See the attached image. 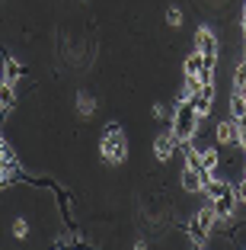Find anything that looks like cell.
I'll list each match as a JSON object with an SVG mask.
<instances>
[{
    "label": "cell",
    "mask_w": 246,
    "mask_h": 250,
    "mask_svg": "<svg viewBox=\"0 0 246 250\" xmlns=\"http://www.w3.org/2000/svg\"><path fill=\"white\" fill-rule=\"evenodd\" d=\"M176 147H179V141L173 138V132H160L157 138H153V157H157L160 164H170V157L176 154Z\"/></svg>",
    "instance_id": "8"
},
{
    "label": "cell",
    "mask_w": 246,
    "mask_h": 250,
    "mask_svg": "<svg viewBox=\"0 0 246 250\" xmlns=\"http://www.w3.org/2000/svg\"><path fill=\"white\" fill-rule=\"evenodd\" d=\"M233 186H237V199H240V202H246V173H243V177H240Z\"/></svg>",
    "instance_id": "17"
},
{
    "label": "cell",
    "mask_w": 246,
    "mask_h": 250,
    "mask_svg": "<svg viewBox=\"0 0 246 250\" xmlns=\"http://www.w3.org/2000/svg\"><path fill=\"white\" fill-rule=\"evenodd\" d=\"M189 103L195 106V112H198L202 119H208V116H211V106H214V83H202L195 93L189 96Z\"/></svg>",
    "instance_id": "7"
},
{
    "label": "cell",
    "mask_w": 246,
    "mask_h": 250,
    "mask_svg": "<svg viewBox=\"0 0 246 250\" xmlns=\"http://www.w3.org/2000/svg\"><path fill=\"white\" fill-rule=\"evenodd\" d=\"M240 147H246V119H240Z\"/></svg>",
    "instance_id": "19"
},
{
    "label": "cell",
    "mask_w": 246,
    "mask_h": 250,
    "mask_svg": "<svg viewBox=\"0 0 246 250\" xmlns=\"http://www.w3.org/2000/svg\"><path fill=\"white\" fill-rule=\"evenodd\" d=\"M102 161L106 164H125V157H128V138H125V128L122 125H106V132H102Z\"/></svg>",
    "instance_id": "2"
},
{
    "label": "cell",
    "mask_w": 246,
    "mask_h": 250,
    "mask_svg": "<svg viewBox=\"0 0 246 250\" xmlns=\"http://www.w3.org/2000/svg\"><path fill=\"white\" fill-rule=\"evenodd\" d=\"M179 186H182V192H186V196H198V192L205 189V186H202V177H198L195 167H186L179 173Z\"/></svg>",
    "instance_id": "9"
},
{
    "label": "cell",
    "mask_w": 246,
    "mask_h": 250,
    "mask_svg": "<svg viewBox=\"0 0 246 250\" xmlns=\"http://www.w3.org/2000/svg\"><path fill=\"white\" fill-rule=\"evenodd\" d=\"M16 103H19V93H16V83H13V81H3V83H0V112L7 116L10 109H16Z\"/></svg>",
    "instance_id": "10"
},
{
    "label": "cell",
    "mask_w": 246,
    "mask_h": 250,
    "mask_svg": "<svg viewBox=\"0 0 246 250\" xmlns=\"http://www.w3.org/2000/svg\"><path fill=\"white\" fill-rule=\"evenodd\" d=\"M214 225H217V212H214V206H211V202H205V206L195 208V212H192V218H189V228H186L189 231V241H192V244H205Z\"/></svg>",
    "instance_id": "3"
},
{
    "label": "cell",
    "mask_w": 246,
    "mask_h": 250,
    "mask_svg": "<svg viewBox=\"0 0 246 250\" xmlns=\"http://www.w3.org/2000/svg\"><path fill=\"white\" fill-rule=\"evenodd\" d=\"M192 48H198V52L205 55V64L217 67V58H221V39L214 36V29L202 26V29L195 32V42H192Z\"/></svg>",
    "instance_id": "4"
},
{
    "label": "cell",
    "mask_w": 246,
    "mask_h": 250,
    "mask_svg": "<svg viewBox=\"0 0 246 250\" xmlns=\"http://www.w3.org/2000/svg\"><path fill=\"white\" fill-rule=\"evenodd\" d=\"M10 231H13V237H26V234H29V225H26V218H22V215H16V218H13V228H10Z\"/></svg>",
    "instance_id": "15"
},
{
    "label": "cell",
    "mask_w": 246,
    "mask_h": 250,
    "mask_svg": "<svg viewBox=\"0 0 246 250\" xmlns=\"http://www.w3.org/2000/svg\"><path fill=\"white\" fill-rule=\"evenodd\" d=\"M167 22H170V26H182V10L170 7V10H167Z\"/></svg>",
    "instance_id": "16"
},
{
    "label": "cell",
    "mask_w": 246,
    "mask_h": 250,
    "mask_svg": "<svg viewBox=\"0 0 246 250\" xmlns=\"http://www.w3.org/2000/svg\"><path fill=\"white\" fill-rule=\"evenodd\" d=\"M198 125H202V116L195 112V106L189 103V100H179V103L173 106V116H170V132L179 141V147H186L189 141L195 138Z\"/></svg>",
    "instance_id": "1"
},
{
    "label": "cell",
    "mask_w": 246,
    "mask_h": 250,
    "mask_svg": "<svg viewBox=\"0 0 246 250\" xmlns=\"http://www.w3.org/2000/svg\"><path fill=\"white\" fill-rule=\"evenodd\" d=\"M205 67V55L198 52V48H192V52L186 55V64H182V74H192V77H198Z\"/></svg>",
    "instance_id": "11"
},
{
    "label": "cell",
    "mask_w": 246,
    "mask_h": 250,
    "mask_svg": "<svg viewBox=\"0 0 246 250\" xmlns=\"http://www.w3.org/2000/svg\"><path fill=\"white\" fill-rule=\"evenodd\" d=\"M211 206H214V212H217V221L233 218V212H237V206H240V199H237V186H233L230 180H224L221 192H217V196L211 199Z\"/></svg>",
    "instance_id": "5"
},
{
    "label": "cell",
    "mask_w": 246,
    "mask_h": 250,
    "mask_svg": "<svg viewBox=\"0 0 246 250\" xmlns=\"http://www.w3.org/2000/svg\"><path fill=\"white\" fill-rule=\"evenodd\" d=\"M10 151H13V147H10L7 141L0 138V167H3V161H7V154H10Z\"/></svg>",
    "instance_id": "18"
},
{
    "label": "cell",
    "mask_w": 246,
    "mask_h": 250,
    "mask_svg": "<svg viewBox=\"0 0 246 250\" xmlns=\"http://www.w3.org/2000/svg\"><path fill=\"white\" fill-rule=\"evenodd\" d=\"M214 145L217 147H230L240 145V122L237 119H224V122H214Z\"/></svg>",
    "instance_id": "6"
},
{
    "label": "cell",
    "mask_w": 246,
    "mask_h": 250,
    "mask_svg": "<svg viewBox=\"0 0 246 250\" xmlns=\"http://www.w3.org/2000/svg\"><path fill=\"white\" fill-rule=\"evenodd\" d=\"M233 90H246V58H240V64L233 67Z\"/></svg>",
    "instance_id": "14"
},
{
    "label": "cell",
    "mask_w": 246,
    "mask_h": 250,
    "mask_svg": "<svg viewBox=\"0 0 246 250\" xmlns=\"http://www.w3.org/2000/svg\"><path fill=\"white\" fill-rule=\"evenodd\" d=\"M230 116L237 119V122H240V119H246V96L240 93V90H233V93H230Z\"/></svg>",
    "instance_id": "12"
},
{
    "label": "cell",
    "mask_w": 246,
    "mask_h": 250,
    "mask_svg": "<svg viewBox=\"0 0 246 250\" xmlns=\"http://www.w3.org/2000/svg\"><path fill=\"white\" fill-rule=\"evenodd\" d=\"M7 81V74H3V61H0V83Z\"/></svg>",
    "instance_id": "20"
},
{
    "label": "cell",
    "mask_w": 246,
    "mask_h": 250,
    "mask_svg": "<svg viewBox=\"0 0 246 250\" xmlns=\"http://www.w3.org/2000/svg\"><path fill=\"white\" fill-rule=\"evenodd\" d=\"M3 74H7V81H13V83H16L22 74H26V67H22L16 58H3Z\"/></svg>",
    "instance_id": "13"
}]
</instances>
